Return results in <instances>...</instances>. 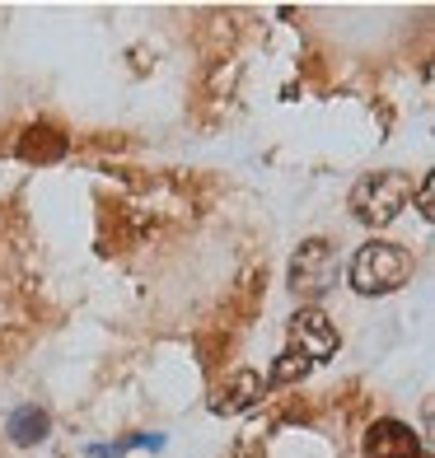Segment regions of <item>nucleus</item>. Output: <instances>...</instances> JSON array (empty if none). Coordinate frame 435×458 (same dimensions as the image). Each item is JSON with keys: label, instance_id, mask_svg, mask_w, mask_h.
Wrapping results in <instances>:
<instances>
[{"label": "nucleus", "instance_id": "obj_1", "mask_svg": "<svg viewBox=\"0 0 435 458\" xmlns=\"http://www.w3.org/2000/svg\"><path fill=\"white\" fill-rule=\"evenodd\" d=\"M412 272H417L412 253L388 239H370L351 258V285H356V295H393V290H403L412 281Z\"/></svg>", "mask_w": 435, "mask_h": 458}, {"label": "nucleus", "instance_id": "obj_2", "mask_svg": "<svg viewBox=\"0 0 435 458\" xmlns=\"http://www.w3.org/2000/svg\"><path fill=\"white\" fill-rule=\"evenodd\" d=\"M412 197V178L407 174H365L356 187H351V216L370 229H384L398 220V211Z\"/></svg>", "mask_w": 435, "mask_h": 458}, {"label": "nucleus", "instance_id": "obj_3", "mask_svg": "<svg viewBox=\"0 0 435 458\" xmlns=\"http://www.w3.org/2000/svg\"><path fill=\"white\" fill-rule=\"evenodd\" d=\"M337 281V262H333V243L328 239H304L295 262H290V290L300 300H319L328 295Z\"/></svg>", "mask_w": 435, "mask_h": 458}, {"label": "nucleus", "instance_id": "obj_4", "mask_svg": "<svg viewBox=\"0 0 435 458\" xmlns=\"http://www.w3.org/2000/svg\"><path fill=\"white\" fill-rule=\"evenodd\" d=\"M290 337H295L300 356H304L309 365L337 356V327H333V318H328L323 309H314V304H304L300 314L290 318Z\"/></svg>", "mask_w": 435, "mask_h": 458}, {"label": "nucleus", "instance_id": "obj_5", "mask_svg": "<svg viewBox=\"0 0 435 458\" xmlns=\"http://www.w3.org/2000/svg\"><path fill=\"white\" fill-rule=\"evenodd\" d=\"M365 458H422V440L412 426L384 416L365 430Z\"/></svg>", "mask_w": 435, "mask_h": 458}, {"label": "nucleus", "instance_id": "obj_6", "mask_svg": "<svg viewBox=\"0 0 435 458\" xmlns=\"http://www.w3.org/2000/svg\"><path fill=\"white\" fill-rule=\"evenodd\" d=\"M267 393V379L258 369H235L230 379H225L220 388H216V398H211V411L216 416H235V411H248L258 398Z\"/></svg>", "mask_w": 435, "mask_h": 458}, {"label": "nucleus", "instance_id": "obj_7", "mask_svg": "<svg viewBox=\"0 0 435 458\" xmlns=\"http://www.w3.org/2000/svg\"><path fill=\"white\" fill-rule=\"evenodd\" d=\"M66 150H71V140L61 136L52 122H33V127L19 136V159L24 164H56Z\"/></svg>", "mask_w": 435, "mask_h": 458}, {"label": "nucleus", "instance_id": "obj_8", "mask_svg": "<svg viewBox=\"0 0 435 458\" xmlns=\"http://www.w3.org/2000/svg\"><path fill=\"white\" fill-rule=\"evenodd\" d=\"M47 430H52V416L38 407V403H24L19 411H10V421H5L10 445H19V449H29V445H38V440H47Z\"/></svg>", "mask_w": 435, "mask_h": 458}, {"label": "nucleus", "instance_id": "obj_9", "mask_svg": "<svg viewBox=\"0 0 435 458\" xmlns=\"http://www.w3.org/2000/svg\"><path fill=\"white\" fill-rule=\"evenodd\" d=\"M309 374V360L300 356V351H286V356L272 365V374H267V384H295Z\"/></svg>", "mask_w": 435, "mask_h": 458}, {"label": "nucleus", "instance_id": "obj_10", "mask_svg": "<svg viewBox=\"0 0 435 458\" xmlns=\"http://www.w3.org/2000/svg\"><path fill=\"white\" fill-rule=\"evenodd\" d=\"M417 206H422V216H426V220L435 216V178H431V174H426L422 187H417Z\"/></svg>", "mask_w": 435, "mask_h": 458}]
</instances>
